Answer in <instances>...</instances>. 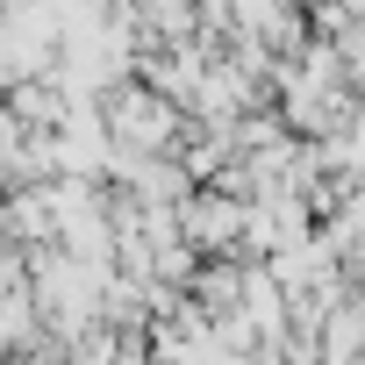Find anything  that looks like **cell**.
Listing matches in <instances>:
<instances>
[{
  "mask_svg": "<svg viewBox=\"0 0 365 365\" xmlns=\"http://www.w3.org/2000/svg\"><path fill=\"white\" fill-rule=\"evenodd\" d=\"M187 230L215 244V237H230V230H237V208H230V201H194V222H187Z\"/></svg>",
  "mask_w": 365,
  "mask_h": 365,
  "instance_id": "2",
  "label": "cell"
},
{
  "mask_svg": "<svg viewBox=\"0 0 365 365\" xmlns=\"http://www.w3.org/2000/svg\"><path fill=\"white\" fill-rule=\"evenodd\" d=\"M108 122H115V129H122L129 143H158V136H165V108H158L150 93H122Z\"/></svg>",
  "mask_w": 365,
  "mask_h": 365,
  "instance_id": "1",
  "label": "cell"
}]
</instances>
